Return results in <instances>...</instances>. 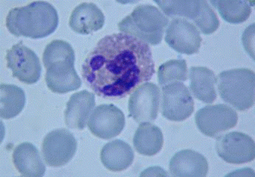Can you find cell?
Returning <instances> with one entry per match:
<instances>
[{
	"mask_svg": "<svg viewBox=\"0 0 255 177\" xmlns=\"http://www.w3.org/2000/svg\"><path fill=\"white\" fill-rule=\"evenodd\" d=\"M155 71L148 44L119 33L99 40L84 60L82 77L99 97L120 100L150 81Z\"/></svg>",
	"mask_w": 255,
	"mask_h": 177,
	"instance_id": "1",
	"label": "cell"
},
{
	"mask_svg": "<svg viewBox=\"0 0 255 177\" xmlns=\"http://www.w3.org/2000/svg\"><path fill=\"white\" fill-rule=\"evenodd\" d=\"M59 18L55 7L47 1H33L14 7L7 13L6 27L16 37L42 39L55 31Z\"/></svg>",
	"mask_w": 255,
	"mask_h": 177,
	"instance_id": "2",
	"label": "cell"
},
{
	"mask_svg": "<svg viewBox=\"0 0 255 177\" xmlns=\"http://www.w3.org/2000/svg\"><path fill=\"white\" fill-rule=\"evenodd\" d=\"M169 19L155 6L138 4L132 13L118 24L119 31L133 36L152 46L161 43Z\"/></svg>",
	"mask_w": 255,
	"mask_h": 177,
	"instance_id": "3",
	"label": "cell"
},
{
	"mask_svg": "<svg viewBox=\"0 0 255 177\" xmlns=\"http://www.w3.org/2000/svg\"><path fill=\"white\" fill-rule=\"evenodd\" d=\"M218 91L225 103L239 112H245L255 105V74L248 68H236L220 73Z\"/></svg>",
	"mask_w": 255,
	"mask_h": 177,
	"instance_id": "4",
	"label": "cell"
},
{
	"mask_svg": "<svg viewBox=\"0 0 255 177\" xmlns=\"http://www.w3.org/2000/svg\"><path fill=\"white\" fill-rule=\"evenodd\" d=\"M172 19L191 20L202 34L210 35L220 26V20L207 1H154Z\"/></svg>",
	"mask_w": 255,
	"mask_h": 177,
	"instance_id": "5",
	"label": "cell"
},
{
	"mask_svg": "<svg viewBox=\"0 0 255 177\" xmlns=\"http://www.w3.org/2000/svg\"><path fill=\"white\" fill-rule=\"evenodd\" d=\"M77 148L78 142L69 130L56 129L45 136L42 143V155L49 167H63L72 160Z\"/></svg>",
	"mask_w": 255,
	"mask_h": 177,
	"instance_id": "6",
	"label": "cell"
},
{
	"mask_svg": "<svg viewBox=\"0 0 255 177\" xmlns=\"http://www.w3.org/2000/svg\"><path fill=\"white\" fill-rule=\"evenodd\" d=\"M161 115L170 121H182L194 112V101L186 85L173 82L161 88Z\"/></svg>",
	"mask_w": 255,
	"mask_h": 177,
	"instance_id": "7",
	"label": "cell"
},
{
	"mask_svg": "<svg viewBox=\"0 0 255 177\" xmlns=\"http://www.w3.org/2000/svg\"><path fill=\"white\" fill-rule=\"evenodd\" d=\"M5 59L7 67L12 70L13 77L27 85L38 82L42 71L40 59L22 41L7 50Z\"/></svg>",
	"mask_w": 255,
	"mask_h": 177,
	"instance_id": "8",
	"label": "cell"
},
{
	"mask_svg": "<svg viewBox=\"0 0 255 177\" xmlns=\"http://www.w3.org/2000/svg\"><path fill=\"white\" fill-rule=\"evenodd\" d=\"M238 115L224 104L208 106L200 109L195 115V122L201 133L217 139L238 124Z\"/></svg>",
	"mask_w": 255,
	"mask_h": 177,
	"instance_id": "9",
	"label": "cell"
},
{
	"mask_svg": "<svg viewBox=\"0 0 255 177\" xmlns=\"http://www.w3.org/2000/svg\"><path fill=\"white\" fill-rule=\"evenodd\" d=\"M216 151L219 157L230 164H244L255 158L254 139L241 132H231L217 138Z\"/></svg>",
	"mask_w": 255,
	"mask_h": 177,
	"instance_id": "10",
	"label": "cell"
},
{
	"mask_svg": "<svg viewBox=\"0 0 255 177\" xmlns=\"http://www.w3.org/2000/svg\"><path fill=\"white\" fill-rule=\"evenodd\" d=\"M161 91L153 82H146L138 86L129 97V117L136 122H153L158 117Z\"/></svg>",
	"mask_w": 255,
	"mask_h": 177,
	"instance_id": "11",
	"label": "cell"
},
{
	"mask_svg": "<svg viewBox=\"0 0 255 177\" xmlns=\"http://www.w3.org/2000/svg\"><path fill=\"white\" fill-rule=\"evenodd\" d=\"M165 42L178 53L193 55L198 53L202 38L200 31L194 23L176 18L172 19L166 29Z\"/></svg>",
	"mask_w": 255,
	"mask_h": 177,
	"instance_id": "12",
	"label": "cell"
},
{
	"mask_svg": "<svg viewBox=\"0 0 255 177\" xmlns=\"http://www.w3.org/2000/svg\"><path fill=\"white\" fill-rule=\"evenodd\" d=\"M89 130L96 137L110 139L120 134L125 126V116L113 104L100 105L89 118Z\"/></svg>",
	"mask_w": 255,
	"mask_h": 177,
	"instance_id": "13",
	"label": "cell"
},
{
	"mask_svg": "<svg viewBox=\"0 0 255 177\" xmlns=\"http://www.w3.org/2000/svg\"><path fill=\"white\" fill-rule=\"evenodd\" d=\"M46 82L48 88L56 94H66L79 89L81 78L75 68V62L60 61L46 69Z\"/></svg>",
	"mask_w": 255,
	"mask_h": 177,
	"instance_id": "14",
	"label": "cell"
},
{
	"mask_svg": "<svg viewBox=\"0 0 255 177\" xmlns=\"http://www.w3.org/2000/svg\"><path fill=\"white\" fill-rule=\"evenodd\" d=\"M95 107L96 97L93 93L84 90L72 94L64 112L66 125L69 128L84 130Z\"/></svg>",
	"mask_w": 255,
	"mask_h": 177,
	"instance_id": "15",
	"label": "cell"
},
{
	"mask_svg": "<svg viewBox=\"0 0 255 177\" xmlns=\"http://www.w3.org/2000/svg\"><path fill=\"white\" fill-rule=\"evenodd\" d=\"M170 175L176 177H205L208 163L204 156L193 150H182L173 155L169 164Z\"/></svg>",
	"mask_w": 255,
	"mask_h": 177,
	"instance_id": "16",
	"label": "cell"
},
{
	"mask_svg": "<svg viewBox=\"0 0 255 177\" xmlns=\"http://www.w3.org/2000/svg\"><path fill=\"white\" fill-rule=\"evenodd\" d=\"M69 24L77 34L88 35L102 29L105 24V16L95 3L83 2L72 12Z\"/></svg>",
	"mask_w": 255,
	"mask_h": 177,
	"instance_id": "17",
	"label": "cell"
},
{
	"mask_svg": "<svg viewBox=\"0 0 255 177\" xmlns=\"http://www.w3.org/2000/svg\"><path fill=\"white\" fill-rule=\"evenodd\" d=\"M13 165L22 177H43L46 166L38 149L30 142H22L15 148L12 154Z\"/></svg>",
	"mask_w": 255,
	"mask_h": 177,
	"instance_id": "18",
	"label": "cell"
},
{
	"mask_svg": "<svg viewBox=\"0 0 255 177\" xmlns=\"http://www.w3.org/2000/svg\"><path fill=\"white\" fill-rule=\"evenodd\" d=\"M135 158L129 144L116 139L106 144L101 151V160L106 169L113 172H122L132 164Z\"/></svg>",
	"mask_w": 255,
	"mask_h": 177,
	"instance_id": "19",
	"label": "cell"
},
{
	"mask_svg": "<svg viewBox=\"0 0 255 177\" xmlns=\"http://www.w3.org/2000/svg\"><path fill=\"white\" fill-rule=\"evenodd\" d=\"M190 89L197 100L211 104L217 99V78L213 70L205 67H191L189 70Z\"/></svg>",
	"mask_w": 255,
	"mask_h": 177,
	"instance_id": "20",
	"label": "cell"
},
{
	"mask_svg": "<svg viewBox=\"0 0 255 177\" xmlns=\"http://www.w3.org/2000/svg\"><path fill=\"white\" fill-rule=\"evenodd\" d=\"M164 145V136L158 126L150 122L140 123L133 137L135 151L141 155L152 157L158 154Z\"/></svg>",
	"mask_w": 255,
	"mask_h": 177,
	"instance_id": "21",
	"label": "cell"
},
{
	"mask_svg": "<svg viewBox=\"0 0 255 177\" xmlns=\"http://www.w3.org/2000/svg\"><path fill=\"white\" fill-rule=\"evenodd\" d=\"M25 94L23 90L14 85H0V117L10 119L19 115L25 106Z\"/></svg>",
	"mask_w": 255,
	"mask_h": 177,
	"instance_id": "22",
	"label": "cell"
},
{
	"mask_svg": "<svg viewBox=\"0 0 255 177\" xmlns=\"http://www.w3.org/2000/svg\"><path fill=\"white\" fill-rule=\"evenodd\" d=\"M223 19L230 24L242 23L246 22L252 13V4L244 0H217L211 1Z\"/></svg>",
	"mask_w": 255,
	"mask_h": 177,
	"instance_id": "23",
	"label": "cell"
},
{
	"mask_svg": "<svg viewBox=\"0 0 255 177\" xmlns=\"http://www.w3.org/2000/svg\"><path fill=\"white\" fill-rule=\"evenodd\" d=\"M158 83L161 86L185 82L188 79V67L185 59H172L161 64L157 71Z\"/></svg>",
	"mask_w": 255,
	"mask_h": 177,
	"instance_id": "24",
	"label": "cell"
},
{
	"mask_svg": "<svg viewBox=\"0 0 255 177\" xmlns=\"http://www.w3.org/2000/svg\"><path fill=\"white\" fill-rule=\"evenodd\" d=\"M68 61L75 62V51L70 44L64 40H53L46 46L43 55L46 69L57 61Z\"/></svg>",
	"mask_w": 255,
	"mask_h": 177,
	"instance_id": "25",
	"label": "cell"
}]
</instances>
